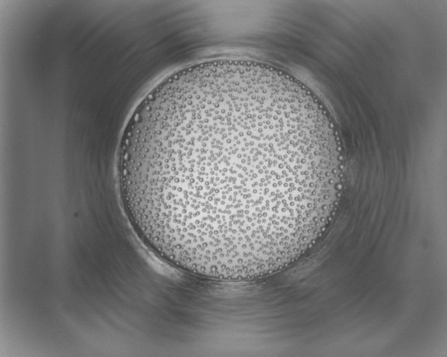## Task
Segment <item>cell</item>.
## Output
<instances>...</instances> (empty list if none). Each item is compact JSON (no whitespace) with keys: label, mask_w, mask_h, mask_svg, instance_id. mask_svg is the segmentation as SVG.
I'll return each instance as SVG.
<instances>
[{"label":"cell","mask_w":447,"mask_h":357,"mask_svg":"<svg viewBox=\"0 0 447 357\" xmlns=\"http://www.w3.org/2000/svg\"><path fill=\"white\" fill-rule=\"evenodd\" d=\"M140 239L168 263L214 278L272 272L311 247L336 209L331 125L267 87L197 96L130 146L117 167Z\"/></svg>","instance_id":"cell-1"}]
</instances>
